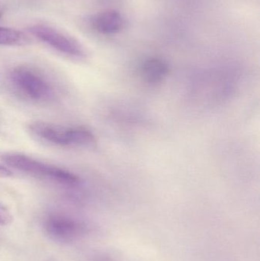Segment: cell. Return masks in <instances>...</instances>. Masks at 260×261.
<instances>
[{
	"label": "cell",
	"mask_w": 260,
	"mask_h": 261,
	"mask_svg": "<svg viewBox=\"0 0 260 261\" xmlns=\"http://www.w3.org/2000/svg\"><path fill=\"white\" fill-rule=\"evenodd\" d=\"M0 159L9 167L36 177L71 187L80 184V179L74 173L55 166L40 162L26 155L17 153H2Z\"/></svg>",
	"instance_id": "cell-1"
},
{
	"label": "cell",
	"mask_w": 260,
	"mask_h": 261,
	"mask_svg": "<svg viewBox=\"0 0 260 261\" xmlns=\"http://www.w3.org/2000/svg\"><path fill=\"white\" fill-rule=\"evenodd\" d=\"M31 132L41 139L61 146H87L94 144V135L82 127H67L44 122H32Z\"/></svg>",
	"instance_id": "cell-2"
},
{
	"label": "cell",
	"mask_w": 260,
	"mask_h": 261,
	"mask_svg": "<svg viewBox=\"0 0 260 261\" xmlns=\"http://www.w3.org/2000/svg\"><path fill=\"white\" fill-rule=\"evenodd\" d=\"M9 80L14 88L27 99L44 102L54 98L53 86L37 70L27 67H18L11 72Z\"/></svg>",
	"instance_id": "cell-3"
},
{
	"label": "cell",
	"mask_w": 260,
	"mask_h": 261,
	"mask_svg": "<svg viewBox=\"0 0 260 261\" xmlns=\"http://www.w3.org/2000/svg\"><path fill=\"white\" fill-rule=\"evenodd\" d=\"M29 32L42 42L55 50L73 57H82L84 50L80 44L73 38L44 24H35L29 28Z\"/></svg>",
	"instance_id": "cell-4"
},
{
	"label": "cell",
	"mask_w": 260,
	"mask_h": 261,
	"mask_svg": "<svg viewBox=\"0 0 260 261\" xmlns=\"http://www.w3.org/2000/svg\"><path fill=\"white\" fill-rule=\"evenodd\" d=\"M44 224L50 236L60 242L74 241L82 236L85 231V226L79 220L61 213L47 216Z\"/></svg>",
	"instance_id": "cell-5"
},
{
	"label": "cell",
	"mask_w": 260,
	"mask_h": 261,
	"mask_svg": "<svg viewBox=\"0 0 260 261\" xmlns=\"http://www.w3.org/2000/svg\"><path fill=\"white\" fill-rule=\"evenodd\" d=\"M93 25L96 30L105 35H112L122 30L124 20L115 11H106L94 17Z\"/></svg>",
	"instance_id": "cell-6"
},
{
	"label": "cell",
	"mask_w": 260,
	"mask_h": 261,
	"mask_svg": "<svg viewBox=\"0 0 260 261\" xmlns=\"http://www.w3.org/2000/svg\"><path fill=\"white\" fill-rule=\"evenodd\" d=\"M169 73L166 63L158 58H151L143 63L140 74L145 82L156 84L163 81Z\"/></svg>",
	"instance_id": "cell-7"
},
{
	"label": "cell",
	"mask_w": 260,
	"mask_h": 261,
	"mask_svg": "<svg viewBox=\"0 0 260 261\" xmlns=\"http://www.w3.org/2000/svg\"><path fill=\"white\" fill-rule=\"evenodd\" d=\"M24 41L21 32L9 28L0 27V45H15Z\"/></svg>",
	"instance_id": "cell-8"
},
{
	"label": "cell",
	"mask_w": 260,
	"mask_h": 261,
	"mask_svg": "<svg viewBox=\"0 0 260 261\" xmlns=\"http://www.w3.org/2000/svg\"><path fill=\"white\" fill-rule=\"evenodd\" d=\"M12 217L10 213L6 208L0 206V224L4 225H8L12 222Z\"/></svg>",
	"instance_id": "cell-9"
},
{
	"label": "cell",
	"mask_w": 260,
	"mask_h": 261,
	"mask_svg": "<svg viewBox=\"0 0 260 261\" xmlns=\"http://www.w3.org/2000/svg\"><path fill=\"white\" fill-rule=\"evenodd\" d=\"M13 176V173L5 166L0 165V178H9Z\"/></svg>",
	"instance_id": "cell-10"
},
{
	"label": "cell",
	"mask_w": 260,
	"mask_h": 261,
	"mask_svg": "<svg viewBox=\"0 0 260 261\" xmlns=\"http://www.w3.org/2000/svg\"><path fill=\"white\" fill-rule=\"evenodd\" d=\"M0 17H1V14H0Z\"/></svg>",
	"instance_id": "cell-11"
}]
</instances>
